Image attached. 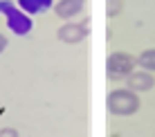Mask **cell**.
Here are the masks:
<instances>
[{"label":"cell","mask_w":155,"mask_h":137,"mask_svg":"<svg viewBox=\"0 0 155 137\" xmlns=\"http://www.w3.org/2000/svg\"><path fill=\"white\" fill-rule=\"evenodd\" d=\"M106 106L113 115H119V117H128V115H135L140 110V97L137 92H133L130 88L128 90H113L106 99Z\"/></svg>","instance_id":"6da1fadb"},{"label":"cell","mask_w":155,"mask_h":137,"mask_svg":"<svg viewBox=\"0 0 155 137\" xmlns=\"http://www.w3.org/2000/svg\"><path fill=\"white\" fill-rule=\"evenodd\" d=\"M0 11L7 18V27L14 31L16 36H27L34 29V20L27 14H23L16 5H12V0H0Z\"/></svg>","instance_id":"7a4b0ae2"},{"label":"cell","mask_w":155,"mask_h":137,"mask_svg":"<svg viewBox=\"0 0 155 137\" xmlns=\"http://www.w3.org/2000/svg\"><path fill=\"white\" fill-rule=\"evenodd\" d=\"M137 59L128 52H113L106 61V70H108V79H128V74L135 72Z\"/></svg>","instance_id":"3957f363"},{"label":"cell","mask_w":155,"mask_h":137,"mask_svg":"<svg viewBox=\"0 0 155 137\" xmlns=\"http://www.w3.org/2000/svg\"><path fill=\"white\" fill-rule=\"evenodd\" d=\"M88 34H90V20H85V25L65 23V25H61L58 31H56V36H58L61 43H81Z\"/></svg>","instance_id":"277c9868"},{"label":"cell","mask_w":155,"mask_h":137,"mask_svg":"<svg viewBox=\"0 0 155 137\" xmlns=\"http://www.w3.org/2000/svg\"><path fill=\"white\" fill-rule=\"evenodd\" d=\"M155 86V77L151 72H133V74H128V88H130L133 92H146L151 90Z\"/></svg>","instance_id":"5b68a950"},{"label":"cell","mask_w":155,"mask_h":137,"mask_svg":"<svg viewBox=\"0 0 155 137\" xmlns=\"http://www.w3.org/2000/svg\"><path fill=\"white\" fill-rule=\"evenodd\" d=\"M81 9H83V0H61V2L54 5L56 16H58V18H63V20H68V18H72V16L81 14Z\"/></svg>","instance_id":"8992f818"},{"label":"cell","mask_w":155,"mask_h":137,"mask_svg":"<svg viewBox=\"0 0 155 137\" xmlns=\"http://www.w3.org/2000/svg\"><path fill=\"white\" fill-rule=\"evenodd\" d=\"M18 7L23 9L25 14L36 16V14L47 11L50 7H54V0H18Z\"/></svg>","instance_id":"52a82bcc"},{"label":"cell","mask_w":155,"mask_h":137,"mask_svg":"<svg viewBox=\"0 0 155 137\" xmlns=\"http://www.w3.org/2000/svg\"><path fill=\"white\" fill-rule=\"evenodd\" d=\"M137 65L144 67L146 72H155V50H144L137 56Z\"/></svg>","instance_id":"ba28073f"},{"label":"cell","mask_w":155,"mask_h":137,"mask_svg":"<svg viewBox=\"0 0 155 137\" xmlns=\"http://www.w3.org/2000/svg\"><path fill=\"white\" fill-rule=\"evenodd\" d=\"M121 9H124V0H106V14H108V18L119 16Z\"/></svg>","instance_id":"9c48e42d"},{"label":"cell","mask_w":155,"mask_h":137,"mask_svg":"<svg viewBox=\"0 0 155 137\" xmlns=\"http://www.w3.org/2000/svg\"><path fill=\"white\" fill-rule=\"evenodd\" d=\"M0 137H18V130L5 126V128H0Z\"/></svg>","instance_id":"30bf717a"},{"label":"cell","mask_w":155,"mask_h":137,"mask_svg":"<svg viewBox=\"0 0 155 137\" xmlns=\"http://www.w3.org/2000/svg\"><path fill=\"white\" fill-rule=\"evenodd\" d=\"M5 47H7V38H5V36L0 34V54L5 52Z\"/></svg>","instance_id":"8fae6325"}]
</instances>
